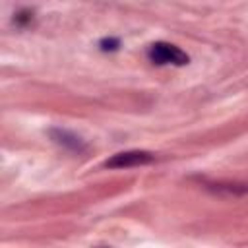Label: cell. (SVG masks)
I'll return each mask as SVG.
<instances>
[{"instance_id": "obj_1", "label": "cell", "mask_w": 248, "mask_h": 248, "mask_svg": "<svg viewBox=\"0 0 248 248\" xmlns=\"http://www.w3.org/2000/svg\"><path fill=\"white\" fill-rule=\"evenodd\" d=\"M147 58H149L153 64H159V66H163V64L184 66V64L190 62V56H188L184 50H180L178 46H174V45H170V43H163V41L149 45V48H147Z\"/></svg>"}, {"instance_id": "obj_2", "label": "cell", "mask_w": 248, "mask_h": 248, "mask_svg": "<svg viewBox=\"0 0 248 248\" xmlns=\"http://www.w3.org/2000/svg\"><path fill=\"white\" fill-rule=\"evenodd\" d=\"M155 155L143 149H130V151H120L110 155L105 161L107 169H130V167H141V165H149L153 163Z\"/></svg>"}, {"instance_id": "obj_3", "label": "cell", "mask_w": 248, "mask_h": 248, "mask_svg": "<svg viewBox=\"0 0 248 248\" xmlns=\"http://www.w3.org/2000/svg\"><path fill=\"white\" fill-rule=\"evenodd\" d=\"M48 136H50V140L54 143H58L60 147H64V149H68L72 153H78L79 155V153H85L87 151L85 140L81 136L66 130V128H50L48 130Z\"/></svg>"}, {"instance_id": "obj_4", "label": "cell", "mask_w": 248, "mask_h": 248, "mask_svg": "<svg viewBox=\"0 0 248 248\" xmlns=\"http://www.w3.org/2000/svg\"><path fill=\"white\" fill-rule=\"evenodd\" d=\"M205 188L213 190L215 194H229V196H240L248 192V184H238V182H205Z\"/></svg>"}, {"instance_id": "obj_5", "label": "cell", "mask_w": 248, "mask_h": 248, "mask_svg": "<svg viewBox=\"0 0 248 248\" xmlns=\"http://www.w3.org/2000/svg\"><path fill=\"white\" fill-rule=\"evenodd\" d=\"M31 19H33V14L27 12V10H21V12L16 14L14 23H17V25H27V23H31Z\"/></svg>"}, {"instance_id": "obj_6", "label": "cell", "mask_w": 248, "mask_h": 248, "mask_svg": "<svg viewBox=\"0 0 248 248\" xmlns=\"http://www.w3.org/2000/svg\"><path fill=\"white\" fill-rule=\"evenodd\" d=\"M99 46H101V50H116L118 46H120V41L118 39H114V37H110V39H101V43H99Z\"/></svg>"}]
</instances>
